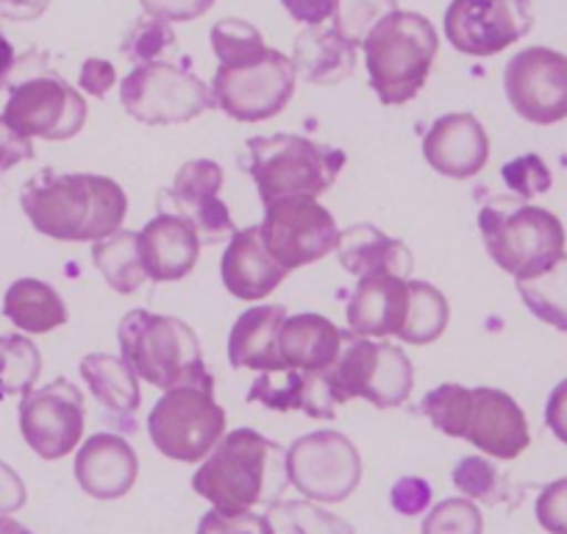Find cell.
<instances>
[{
  "label": "cell",
  "mask_w": 567,
  "mask_h": 534,
  "mask_svg": "<svg viewBox=\"0 0 567 534\" xmlns=\"http://www.w3.org/2000/svg\"><path fill=\"white\" fill-rule=\"evenodd\" d=\"M292 68L307 84H340L357 70V48L342 40L334 29L312 25L298 34Z\"/></svg>",
  "instance_id": "83f0119b"
},
{
  "label": "cell",
  "mask_w": 567,
  "mask_h": 534,
  "mask_svg": "<svg viewBox=\"0 0 567 534\" xmlns=\"http://www.w3.org/2000/svg\"><path fill=\"white\" fill-rule=\"evenodd\" d=\"M248 401L276 412L301 410L309 415V407H312V373H303V370L296 368L261 373L254 381V387H250Z\"/></svg>",
  "instance_id": "836d02e7"
},
{
  "label": "cell",
  "mask_w": 567,
  "mask_h": 534,
  "mask_svg": "<svg viewBox=\"0 0 567 534\" xmlns=\"http://www.w3.org/2000/svg\"><path fill=\"white\" fill-rule=\"evenodd\" d=\"M248 173L261 204L281 198H318L334 187L346 154L301 134H272L248 140Z\"/></svg>",
  "instance_id": "8992f818"
},
{
  "label": "cell",
  "mask_w": 567,
  "mask_h": 534,
  "mask_svg": "<svg viewBox=\"0 0 567 534\" xmlns=\"http://www.w3.org/2000/svg\"><path fill=\"white\" fill-rule=\"evenodd\" d=\"M220 274L226 290L239 301H261L287 279V270L272 259L270 250L261 243L259 226L234 232L223 254Z\"/></svg>",
  "instance_id": "7402d4cb"
},
{
  "label": "cell",
  "mask_w": 567,
  "mask_h": 534,
  "mask_svg": "<svg viewBox=\"0 0 567 534\" xmlns=\"http://www.w3.org/2000/svg\"><path fill=\"white\" fill-rule=\"evenodd\" d=\"M212 51H215L220 68H234V64H248L267 51L259 31L245 20H220L209 34Z\"/></svg>",
  "instance_id": "74e56055"
},
{
  "label": "cell",
  "mask_w": 567,
  "mask_h": 534,
  "mask_svg": "<svg viewBox=\"0 0 567 534\" xmlns=\"http://www.w3.org/2000/svg\"><path fill=\"white\" fill-rule=\"evenodd\" d=\"M148 18L167 20V23H189L195 18H204L215 0H140Z\"/></svg>",
  "instance_id": "bcb514c9"
},
{
  "label": "cell",
  "mask_w": 567,
  "mask_h": 534,
  "mask_svg": "<svg viewBox=\"0 0 567 534\" xmlns=\"http://www.w3.org/2000/svg\"><path fill=\"white\" fill-rule=\"evenodd\" d=\"M287 484V454L254 429L226 434L193 476L195 493L220 512H248L276 504Z\"/></svg>",
  "instance_id": "7a4b0ae2"
},
{
  "label": "cell",
  "mask_w": 567,
  "mask_h": 534,
  "mask_svg": "<svg viewBox=\"0 0 567 534\" xmlns=\"http://www.w3.org/2000/svg\"><path fill=\"white\" fill-rule=\"evenodd\" d=\"M51 0H0V18L14 20V23H31L42 18Z\"/></svg>",
  "instance_id": "f5cc1de1"
},
{
  "label": "cell",
  "mask_w": 567,
  "mask_h": 534,
  "mask_svg": "<svg viewBox=\"0 0 567 534\" xmlns=\"http://www.w3.org/2000/svg\"><path fill=\"white\" fill-rule=\"evenodd\" d=\"M123 109L145 125H176L215 109V95L189 68L171 62L136 64L120 86Z\"/></svg>",
  "instance_id": "9c48e42d"
},
{
  "label": "cell",
  "mask_w": 567,
  "mask_h": 534,
  "mask_svg": "<svg viewBox=\"0 0 567 534\" xmlns=\"http://www.w3.org/2000/svg\"><path fill=\"white\" fill-rule=\"evenodd\" d=\"M84 396L68 379H56L20 401V432L42 460H62L79 449L84 438Z\"/></svg>",
  "instance_id": "4fadbf2b"
},
{
  "label": "cell",
  "mask_w": 567,
  "mask_h": 534,
  "mask_svg": "<svg viewBox=\"0 0 567 534\" xmlns=\"http://www.w3.org/2000/svg\"><path fill=\"white\" fill-rule=\"evenodd\" d=\"M0 117L25 137L73 140L86 123V103L79 90L56 75H37L12 86Z\"/></svg>",
  "instance_id": "5bb4252c"
},
{
  "label": "cell",
  "mask_w": 567,
  "mask_h": 534,
  "mask_svg": "<svg viewBox=\"0 0 567 534\" xmlns=\"http://www.w3.org/2000/svg\"><path fill=\"white\" fill-rule=\"evenodd\" d=\"M445 37L467 57H495L532 31V0H451Z\"/></svg>",
  "instance_id": "9a60e30c"
},
{
  "label": "cell",
  "mask_w": 567,
  "mask_h": 534,
  "mask_svg": "<svg viewBox=\"0 0 567 534\" xmlns=\"http://www.w3.org/2000/svg\"><path fill=\"white\" fill-rule=\"evenodd\" d=\"M504 90L512 109L534 125H554L567 117V57L534 45L509 59Z\"/></svg>",
  "instance_id": "2e32d148"
},
{
  "label": "cell",
  "mask_w": 567,
  "mask_h": 534,
  "mask_svg": "<svg viewBox=\"0 0 567 534\" xmlns=\"http://www.w3.org/2000/svg\"><path fill=\"white\" fill-rule=\"evenodd\" d=\"M259 234L287 274L320 261L340 243L334 215L315 198H281L267 204Z\"/></svg>",
  "instance_id": "7c38bea8"
},
{
  "label": "cell",
  "mask_w": 567,
  "mask_h": 534,
  "mask_svg": "<svg viewBox=\"0 0 567 534\" xmlns=\"http://www.w3.org/2000/svg\"><path fill=\"white\" fill-rule=\"evenodd\" d=\"M465 440L495 460H517L532 445L528 421L520 404L504 390L476 387Z\"/></svg>",
  "instance_id": "ac0fdd59"
},
{
  "label": "cell",
  "mask_w": 567,
  "mask_h": 534,
  "mask_svg": "<svg viewBox=\"0 0 567 534\" xmlns=\"http://www.w3.org/2000/svg\"><path fill=\"white\" fill-rule=\"evenodd\" d=\"M545 423L559 443L567 445V379L550 390L548 407H545Z\"/></svg>",
  "instance_id": "816d5d0a"
},
{
  "label": "cell",
  "mask_w": 567,
  "mask_h": 534,
  "mask_svg": "<svg viewBox=\"0 0 567 534\" xmlns=\"http://www.w3.org/2000/svg\"><path fill=\"white\" fill-rule=\"evenodd\" d=\"M423 156L440 176L473 178L489 160L487 131L471 112L445 114L423 137Z\"/></svg>",
  "instance_id": "d6986e66"
},
{
  "label": "cell",
  "mask_w": 567,
  "mask_h": 534,
  "mask_svg": "<svg viewBox=\"0 0 567 534\" xmlns=\"http://www.w3.org/2000/svg\"><path fill=\"white\" fill-rule=\"evenodd\" d=\"M140 460L136 451L117 434H92L75 454V479L92 499H123L136 482Z\"/></svg>",
  "instance_id": "ffe728a7"
},
{
  "label": "cell",
  "mask_w": 567,
  "mask_h": 534,
  "mask_svg": "<svg viewBox=\"0 0 567 534\" xmlns=\"http://www.w3.org/2000/svg\"><path fill=\"white\" fill-rule=\"evenodd\" d=\"M81 376L114 427L128 434L134 432V415L140 410V384H136L140 376L134 373V368L123 357L90 353L81 362Z\"/></svg>",
  "instance_id": "4316f807"
},
{
  "label": "cell",
  "mask_w": 567,
  "mask_h": 534,
  "mask_svg": "<svg viewBox=\"0 0 567 534\" xmlns=\"http://www.w3.org/2000/svg\"><path fill=\"white\" fill-rule=\"evenodd\" d=\"M14 62H18V53H14V45L7 40V34L0 31V90L7 86L9 75H12Z\"/></svg>",
  "instance_id": "db71d44e"
},
{
  "label": "cell",
  "mask_w": 567,
  "mask_h": 534,
  "mask_svg": "<svg viewBox=\"0 0 567 534\" xmlns=\"http://www.w3.org/2000/svg\"><path fill=\"white\" fill-rule=\"evenodd\" d=\"M334 392L337 404L364 398L379 410L406 404L412 396V362L390 342L342 331V346L334 362L320 370Z\"/></svg>",
  "instance_id": "52a82bcc"
},
{
  "label": "cell",
  "mask_w": 567,
  "mask_h": 534,
  "mask_svg": "<svg viewBox=\"0 0 567 534\" xmlns=\"http://www.w3.org/2000/svg\"><path fill=\"white\" fill-rule=\"evenodd\" d=\"M3 315L25 335H48L68 324V307L51 285L18 279L3 296Z\"/></svg>",
  "instance_id": "f1b7e54d"
},
{
  "label": "cell",
  "mask_w": 567,
  "mask_h": 534,
  "mask_svg": "<svg viewBox=\"0 0 567 534\" xmlns=\"http://www.w3.org/2000/svg\"><path fill=\"white\" fill-rule=\"evenodd\" d=\"M287 473L309 501L340 504L362 482V456L342 432L320 429L287 449Z\"/></svg>",
  "instance_id": "8fae6325"
},
{
  "label": "cell",
  "mask_w": 567,
  "mask_h": 534,
  "mask_svg": "<svg viewBox=\"0 0 567 534\" xmlns=\"http://www.w3.org/2000/svg\"><path fill=\"white\" fill-rule=\"evenodd\" d=\"M342 346V329L329 318L315 312L290 315L278 331V353L284 368H296L303 373H320L337 359Z\"/></svg>",
  "instance_id": "484cf974"
},
{
  "label": "cell",
  "mask_w": 567,
  "mask_h": 534,
  "mask_svg": "<svg viewBox=\"0 0 567 534\" xmlns=\"http://www.w3.org/2000/svg\"><path fill=\"white\" fill-rule=\"evenodd\" d=\"M420 534H484V515L471 499H445L423 517Z\"/></svg>",
  "instance_id": "ab89813d"
},
{
  "label": "cell",
  "mask_w": 567,
  "mask_h": 534,
  "mask_svg": "<svg viewBox=\"0 0 567 534\" xmlns=\"http://www.w3.org/2000/svg\"><path fill=\"white\" fill-rule=\"evenodd\" d=\"M390 504L395 506V512H401L406 517L420 515V512H425L429 504H432V484L417 476L398 479L390 490Z\"/></svg>",
  "instance_id": "f6af8a7d"
},
{
  "label": "cell",
  "mask_w": 567,
  "mask_h": 534,
  "mask_svg": "<svg viewBox=\"0 0 567 534\" xmlns=\"http://www.w3.org/2000/svg\"><path fill=\"white\" fill-rule=\"evenodd\" d=\"M284 320H287V309L281 304H261L239 315L228 337L231 368H248L259 373L284 370V359L278 353V331Z\"/></svg>",
  "instance_id": "d4e9b609"
},
{
  "label": "cell",
  "mask_w": 567,
  "mask_h": 534,
  "mask_svg": "<svg viewBox=\"0 0 567 534\" xmlns=\"http://www.w3.org/2000/svg\"><path fill=\"white\" fill-rule=\"evenodd\" d=\"M473 390L462 384H440L432 392H425L417 412L434 423L449 438H465L467 418H471Z\"/></svg>",
  "instance_id": "d590c367"
},
{
  "label": "cell",
  "mask_w": 567,
  "mask_h": 534,
  "mask_svg": "<svg viewBox=\"0 0 567 534\" xmlns=\"http://www.w3.org/2000/svg\"><path fill=\"white\" fill-rule=\"evenodd\" d=\"M226 432V412L215 401V390L173 387L148 415L151 443L167 460L195 465L212 454Z\"/></svg>",
  "instance_id": "ba28073f"
},
{
  "label": "cell",
  "mask_w": 567,
  "mask_h": 534,
  "mask_svg": "<svg viewBox=\"0 0 567 534\" xmlns=\"http://www.w3.org/2000/svg\"><path fill=\"white\" fill-rule=\"evenodd\" d=\"M362 48L370 86L379 101L384 106H401L425 86L437 59L440 37L429 18L398 9L370 31Z\"/></svg>",
  "instance_id": "277c9868"
},
{
  "label": "cell",
  "mask_w": 567,
  "mask_h": 534,
  "mask_svg": "<svg viewBox=\"0 0 567 534\" xmlns=\"http://www.w3.org/2000/svg\"><path fill=\"white\" fill-rule=\"evenodd\" d=\"M34 160V143L31 137L14 131L7 120L0 117V173L12 171L20 162Z\"/></svg>",
  "instance_id": "7dc6e473"
},
{
  "label": "cell",
  "mask_w": 567,
  "mask_h": 534,
  "mask_svg": "<svg viewBox=\"0 0 567 534\" xmlns=\"http://www.w3.org/2000/svg\"><path fill=\"white\" fill-rule=\"evenodd\" d=\"M478 232L489 259L515 279L537 276L565 254V226L559 217L523 198H493L484 204Z\"/></svg>",
  "instance_id": "5b68a950"
},
{
  "label": "cell",
  "mask_w": 567,
  "mask_h": 534,
  "mask_svg": "<svg viewBox=\"0 0 567 534\" xmlns=\"http://www.w3.org/2000/svg\"><path fill=\"white\" fill-rule=\"evenodd\" d=\"M409 312V279L398 276H370L359 279L348 301V329L359 337L381 340V337L401 335Z\"/></svg>",
  "instance_id": "603a6c76"
},
{
  "label": "cell",
  "mask_w": 567,
  "mask_h": 534,
  "mask_svg": "<svg viewBox=\"0 0 567 534\" xmlns=\"http://www.w3.org/2000/svg\"><path fill=\"white\" fill-rule=\"evenodd\" d=\"M120 351L140 379L159 390L204 387L215 390L195 331L184 320L134 309L120 320Z\"/></svg>",
  "instance_id": "3957f363"
},
{
  "label": "cell",
  "mask_w": 567,
  "mask_h": 534,
  "mask_svg": "<svg viewBox=\"0 0 567 534\" xmlns=\"http://www.w3.org/2000/svg\"><path fill=\"white\" fill-rule=\"evenodd\" d=\"M20 206L31 226L45 237L95 243L123 226L128 198L114 178L45 167L23 184Z\"/></svg>",
  "instance_id": "6da1fadb"
},
{
  "label": "cell",
  "mask_w": 567,
  "mask_h": 534,
  "mask_svg": "<svg viewBox=\"0 0 567 534\" xmlns=\"http://www.w3.org/2000/svg\"><path fill=\"white\" fill-rule=\"evenodd\" d=\"M281 7L290 12L296 23L323 25L334 14V0H281Z\"/></svg>",
  "instance_id": "c3c4849f"
},
{
  "label": "cell",
  "mask_w": 567,
  "mask_h": 534,
  "mask_svg": "<svg viewBox=\"0 0 567 534\" xmlns=\"http://www.w3.org/2000/svg\"><path fill=\"white\" fill-rule=\"evenodd\" d=\"M42 373L40 348L23 335L0 337V398L25 396Z\"/></svg>",
  "instance_id": "e575fe53"
},
{
  "label": "cell",
  "mask_w": 567,
  "mask_h": 534,
  "mask_svg": "<svg viewBox=\"0 0 567 534\" xmlns=\"http://www.w3.org/2000/svg\"><path fill=\"white\" fill-rule=\"evenodd\" d=\"M534 512H537V523L545 532L567 534V476L543 487Z\"/></svg>",
  "instance_id": "ee69618b"
},
{
  "label": "cell",
  "mask_w": 567,
  "mask_h": 534,
  "mask_svg": "<svg viewBox=\"0 0 567 534\" xmlns=\"http://www.w3.org/2000/svg\"><path fill=\"white\" fill-rule=\"evenodd\" d=\"M200 237L184 217L159 212L140 232V254L151 281H178L193 274L200 256Z\"/></svg>",
  "instance_id": "44dd1931"
},
{
  "label": "cell",
  "mask_w": 567,
  "mask_h": 534,
  "mask_svg": "<svg viewBox=\"0 0 567 534\" xmlns=\"http://www.w3.org/2000/svg\"><path fill=\"white\" fill-rule=\"evenodd\" d=\"M398 12V0H334V31L353 48H362L370 31Z\"/></svg>",
  "instance_id": "8d00e7d4"
},
{
  "label": "cell",
  "mask_w": 567,
  "mask_h": 534,
  "mask_svg": "<svg viewBox=\"0 0 567 534\" xmlns=\"http://www.w3.org/2000/svg\"><path fill=\"white\" fill-rule=\"evenodd\" d=\"M501 473L493 462H487L484 456H465L460 465L454 468V484L465 499L473 501H487V504H498L504 499V490H501Z\"/></svg>",
  "instance_id": "60d3db41"
},
{
  "label": "cell",
  "mask_w": 567,
  "mask_h": 534,
  "mask_svg": "<svg viewBox=\"0 0 567 534\" xmlns=\"http://www.w3.org/2000/svg\"><path fill=\"white\" fill-rule=\"evenodd\" d=\"M223 167L212 160H193L182 165L173 178V187L159 193V212L184 217L198 232L200 243L217 245L234 237V220L228 206L220 201Z\"/></svg>",
  "instance_id": "e0dca14e"
},
{
  "label": "cell",
  "mask_w": 567,
  "mask_h": 534,
  "mask_svg": "<svg viewBox=\"0 0 567 534\" xmlns=\"http://www.w3.org/2000/svg\"><path fill=\"white\" fill-rule=\"evenodd\" d=\"M337 259H340L342 270L357 279H370V276L409 279L414 265L412 250L401 239L386 237L373 223H357V226L340 232Z\"/></svg>",
  "instance_id": "cb8c5ba5"
},
{
  "label": "cell",
  "mask_w": 567,
  "mask_h": 534,
  "mask_svg": "<svg viewBox=\"0 0 567 534\" xmlns=\"http://www.w3.org/2000/svg\"><path fill=\"white\" fill-rule=\"evenodd\" d=\"M92 261L106 279V285L120 296H131V292L140 290L142 281L148 279L140 254V232L117 228L109 237L95 239L92 243Z\"/></svg>",
  "instance_id": "f546056e"
},
{
  "label": "cell",
  "mask_w": 567,
  "mask_h": 534,
  "mask_svg": "<svg viewBox=\"0 0 567 534\" xmlns=\"http://www.w3.org/2000/svg\"><path fill=\"white\" fill-rule=\"evenodd\" d=\"M265 521L270 534H357L348 521L312 501H276L267 506Z\"/></svg>",
  "instance_id": "d6a6232c"
},
{
  "label": "cell",
  "mask_w": 567,
  "mask_h": 534,
  "mask_svg": "<svg viewBox=\"0 0 567 534\" xmlns=\"http://www.w3.org/2000/svg\"><path fill=\"white\" fill-rule=\"evenodd\" d=\"M79 81H81V90H86L95 97H103L109 90H112L114 81H117V73H114L112 64L103 62V59H86L84 68H81Z\"/></svg>",
  "instance_id": "681fc988"
},
{
  "label": "cell",
  "mask_w": 567,
  "mask_h": 534,
  "mask_svg": "<svg viewBox=\"0 0 567 534\" xmlns=\"http://www.w3.org/2000/svg\"><path fill=\"white\" fill-rule=\"evenodd\" d=\"M515 285L534 318L567 335V254L550 261L537 276L515 279Z\"/></svg>",
  "instance_id": "4dcf8cb0"
},
{
  "label": "cell",
  "mask_w": 567,
  "mask_h": 534,
  "mask_svg": "<svg viewBox=\"0 0 567 534\" xmlns=\"http://www.w3.org/2000/svg\"><path fill=\"white\" fill-rule=\"evenodd\" d=\"M176 45V31L167 20L159 18H140L131 25L128 37L123 42V57H128L134 64H148L159 62L165 51Z\"/></svg>",
  "instance_id": "f35d334b"
},
{
  "label": "cell",
  "mask_w": 567,
  "mask_h": 534,
  "mask_svg": "<svg viewBox=\"0 0 567 534\" xmlns=\"http://www.w3.org/2000/svg\"><path fill=\"white\" fill-rule=\"evenodd\" d=\"M296 92V68L281 51L267 48L259 59L234 68H217L212 79L215 106L239 123H259L284 112Z\"/></svg>",
  "instance_id": "30bf717a"
},
{
  "label": "cell",
  "mask_w": 567,
  "mask_h": 534,
  "mask_svg": "<svg viewBox=\"0 0 567 534\" xmlns=\"http://www.w3.org/2000/svg\"><path fill=\"white\" fill-rule=\"evenodd\" d=\"M0 534H31L23 523H18L14 517L0 515Z\"/></svg>",
  "instance_id": "11a10c76"
},
{
  "label": "cell",
  "mask_w": 567,
  "mask_h": 534,
  "mask_svg": "<svg viewBox=\"0 0 567 534\" xmlns=\"http://www.w3.org/2000/svg\"><path fill=\"white\" fill-rule=\"evenodd\" d=\"M198 534H270L265 515L256 512H220L212 510L200 517Z\"/></svg>",
  "instance_id": "7bdbcfd3"
},
{
  "label": "cell",
  "mask_w": 567,
  "mask_h": 534,
  "mask_svg": "<svg viewBox=\"0 0 567 534\" xmlns=\"http://www.w3.org/2000/svg\"><path fill=\"white\" fill-rule=\"evenodd\" d=\"M451 318L449 301L429 281H409V312L398 340L409 346H429L445 331Z\"/></svg>",
  "instance_id": "1f68e13d"
},
{
  "label": "cell",
  "mask_w": 567,
  "mask_h": 534,
  "mask_svg": "<svg viewBox=\"0 0 567 534\" xmlns=\"http://www.w3.org/2000/svg\"><path fill=\"white\" fill-rule=\"evenodd\" d=\"M501 178H504L506 187L515 193V198L523 201H532L537 198V195L548 193L550 184H554L548 165H545L537 154H526L506 162V165L501 167Z\"/></svg>",
  "instance_id": "b9f144b4"
},
{
  "label": "cell",
  "mask_w": 567,
  "mask_h": 534,
  "mask_svg": "<svg viewBox=\"0 0 567 534\" xmlns=\"http://www.w3.org/2000/svg\"><path fill=\"white\" fill-rule=\"evenodd\" d=\"M25 499H29V493H25L23 479L18 476L14 468L0 460V515L18 512L25 504Z\"/></svg>",
  "instance_id": "f907efd6"
}]
</instances>
